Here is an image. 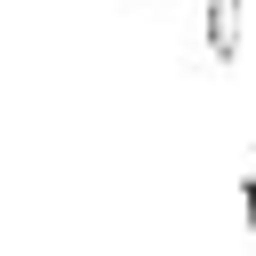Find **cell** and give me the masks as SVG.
I'll return each mask as SVG.
<instances>
[{
  "instance_id": "obj_1",
  "label": "cell",
  "mask_w": 256,
  "mask_h": 256,
  "mask_svg": "<svg viewBox=\"0 0 256 256\" xmlns=\"http://www.w3.org/2000/svg\"><path fill=\"white\" fill-rule=\"evenodd\" d=\"M208 56L216 64L240 56V0H208Z\"/></svg>"
},
{
  "instance_id": "obj_2",
  "label": "cell",
  "mask_w": 256,
  "mask_h": 256,
  "mask_svg": "<svg viewBox=\"0 0 256 256\" xmlns=\"http://www.w3.org/2000/svg\"><path fill=\"white\" fill-rule=\"evenodd\" d=\"M240 216H248V224H256V184H240Z\"/></svg>"
}]
</instances>
